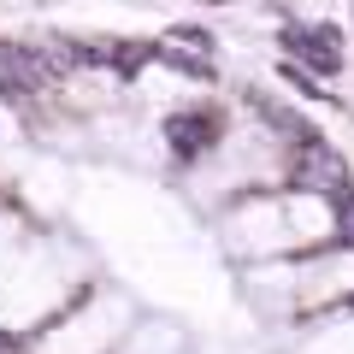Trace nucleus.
I'll list each match as a JSON object with an SVG mask.
<instances>
[{
    "instance_id": "f03ea898",
    "label": "nucleus",
    "mask_w": 354,
    "mask_h": 354,
    "mask_svg": "<svg viewBox=\"0 0 354 354\" xmlns=\"http://www.w3.org/2000/svg\"><path fill=\"white\" fill-rule=\"evenodd\" d=\"M283 48H290L295 59H307L319 77H337V71H342V36H337L330 24H307V30H290V36H283Z\"/></svg>"
},
{
    "instance_id": "7ed1b4c3",
    "label": "nucleus",
    "mask_w": 354,
    "mask_h": 354,
    "mask_svg": "<svg viewBox=\"0 0 354 354\" xmlns=\"http://www.w3.org/2000/svg\"><path fill=\"white\" fill-rule=\"evenodd\" d=\"M41 83H48V77L36 71L30 48H18V41H0V95H6V101H30Z\"/></svg>"
},
{
    "instance_id": "f257e3e1",
    "label": "nucleus",
    "mask_w": 354,
    "mask_h": 354,
    "mask_svg": "<svg viewBox=\"0 0 354 354\" xmlns=\"http://www.w3.org/2000/svg\"><path fill=\"white\" fill-rule=\"evenodd\" d=\"M295 183L301 189H319V195H348L354 189V177H348V165H342V153L330 148V142H295Z\"/></svg>"
},
{
    "instance_id": "39448f33",
    "label": "nucleus",
    "mask_w": 354,
    "mask_h": 354,
    "mask_svg": "<svg viewBox=\"0 0 354 354\" xmlns=\"http://www.w3.org/2000/svg\"><path fill=\"white\" fill-rule=\"evenodd\" d=\"M337 236L354 248V189H348V195H337Z\"/></svg>"
},
{
    "instance_id": "423d86ee",
    "label": "nucleus",
    "mask_w": 354,
    "mask_h": 354,
    "mask_svg": "<svg viewBox=\"0 0 354 354\" xmlns=\"http://www.w3.org/2000/svg\"><path fill=\"white\" fill-rule=\"evenodd\" d=\"M0 354H24V348H18V342L6 337V330H0Z\"/></svg>"
},
{
    "instance_id": "20e7f679",
    "label": "nucleus",
    "mask_w": 354,
    "mask_h": 354,
    "mask_svg": "<svg viewBox=\"0 0 354 354\" xmlns=\"http://www.w3.org/2000/svg\"><path fill=\"white\" fill-rule=\"evenodd\" d=\"M213 136H218V118L213 113H177L171 124H165V142H171L183 160L201 153V148H213Z\"/></svg>"
}]
</instances>
